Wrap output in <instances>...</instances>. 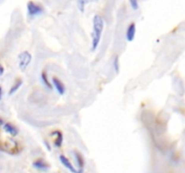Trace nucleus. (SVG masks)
<instances>
[{"label":"nucleus","instance_id":"f257e3e1","mask_svg":"<svg viewBox=\"0 0 185 173\" xmlns=\"http://www.w3.org/2000/svg\"><path fill=\"white\" fill-rule=\"evenodd\" d=\"M104 25H105V22L103 17L99 15H95L93 17V23H92V34H91L92 52H95L99 45Z\"/></svg>","mask_w":185,"mask_h":173},{"label":"nucleus","instance_id":"f03ea898","mask_svg":"<svg viewBox=\"0 0 185 173\" xmlns=\"http://www.w3.org/2000/svg\"><path fill=\"white\" fill-rule=\"evenodd\" d=\"M32 59H33L32 54L29 52L25 51V52H21L18 55V67H19V69L22 71H25L30 65Z\"/></svg>","mask_w":185,"mask_h":173},{"label":"nucleus","instance_id":"7ed1b4c3","mask_svg":"<svg viewBox=\"0 0 185 173\" xmlns=\"http://www.w3.org/2000/svg\"><path fill=\"white\" fill-rule=\"evenodd\" d=\"M27 13L29 16L40 15L43 13V7L34 1H29L27 3Z\"/></svg>","mask_w":185,"mask_h":173},{"label":"nucleus","instance_id":"20e7f679","mask_svg":"<svg viewBox=\"0 0 185 173\" xmlns=\"http://www.w3.org/2000/svg\"><path fill=\"white\" fill-rule=\"evenodd\" d=\"M3 129H4V131L7 134H9L11 136L15 137L18 134V129L12 124L10 123H4L3 124Z\"/></svg>","mask_w":185,"mask_h":173},{"label":"nucleus","instance_id":"39448f33","mask_svg":"<svg viewBox=\"0 0 185 173\" xmlns=\"http://www.w3.org/2000/svg\"><path fill=\"white\" fill-rule=\"evenodd\" d=\"M53 86H54L55 89L57 90V92H58L60 95H63V94L65 93V90H66V89H65V86H64V84H63L59 79L53 77Z\"/></svg>","mask_w":185,"mask_h":173},{"label":"nucleus","instance_id":"423d86ee","mask_svg":"<svg viewBox=\"0 0 185 173\" xmlns=\"http://www.w3.org/2000/svg\"><path fill=\"white\" fill-rule=\"evenodd\" d=\"M135 32H136V27L135 23H131L127 30V41H133L135 36Z\"/></svg>","mask_w":185,"mask_h":173},{"label":"nucleus","instance_id":"0eeeda50","mask_svg":"<svg viewBox=\"0 0 185 173\" xmlns=\"http://www.w3.org/2000/svg\"><path fill=\"white\" fill-rule=\"evenodd\" d=\"M60 160H61V163H62L68 169H70L72 173H79V171L72 165L71 161L68 160L67 157H65V156H63V155H61V156H60Z\"/></svg>","mask_w":185,"mask_h":173},{"label":"nucleus","instance_id":"6e6552de","mask_svg":"<svg viewBox=\"0 0 185 173\" xmlns=\"http://www.w3.org/2000/svg\"><path fill=\"white\" fill-rule=\"evenodd\" d=\"M22 85H23V80L20 79H18L15 81V83L11 86V89H10V90H9V94L12 95V94H14L15 92H16V91L20 89V86H21Z\"/></svg>","mask_w":185,"mask_h":173},{"label":"nucleus","instance_id":"1a4fd4ad","mask_svg":"<svg viewBox=\"0 0 185 173\" xmlns=\"http://www.w3.org/2000/svg\"><path fill=\"white\" fill-rule=\"evenodd\" d=\"M91 1H97V0H78V7H79V10L83 13L85 11L86 5L88 3L91 2Z\"/></svg>","mask_w":185,"mask_h":173},{"label":"nucleus","instance_id":"9d476101","mask_svg":"<svg viewBox=\"0 0 185 173\" xmlns=\"http://www.w3.org/2000/svg\"><path fill=\"white\" fill-rule=\"evenodd\" d=\"M42 79L43 84H44L46 86H47L48 89H52V88H53V86H52V84L50 83V81H49V79H48L47 73H46L45 71H43L42 72Z\"/></svg>","mask_w":185,"mask_h":173},{"label":"nucleus","instance_id":"9b49d317","mask_svg":"<svg viewBox=\"0 0 185 173\" xmlns=\"http://www.w3.org/2000/svg\"><path fill=\"white\" fill-rule=\"evenodd\" d=\"M53 133L56 134L55 141H54L55 145H56L57 147H60V146L61 145V143H62V134H61V133L59 132V131H55V132H53Z\"/></svg>","mask_w":185,"mask_h":173},{"label":"nucleus","instance_id":"f8f14e48","mask_svg":"<svg viewBox=\"0 0 185 173\" xmlns=\"http://www.w3.org/2000/svg\"><path fill=\"white\" fill-rule=\"evenodd\" d=\"M76 158H77V161H78L79 167L82 169V168H83V166H84V160H83L81 154L79 153H76Z\"/></svg>","mask_w":185,"mask_h":173},{"label":"nucleus","instance_id":"ddd939ff","mask_svg":"<svg viewBox=\"0 0 185 173\" xmlns=\"http://www.w3.org/2000/svg\"><path fill=\"white\" fill-rule=\"evenodd\" d=\"M34 167H36V168H40V169H45V168H48V165H45V164H44V162H43L42 161H41V160H39V161H35V162L34 163Z\"/></svg>","mask_w":185,"mask_h":173},{"label":"nucleus","instance_id":"4468645a","mask_svg":"<svg viewBox=\"0 0 185 173\" xmlns=\"http://www.w3.org/2000/svg\"><path fill=\"white\" fill-rule=\"evenodd\" d=\"M114 69L116 72H118L119 71V65H118V57L116 56L114 60Z\"/></svg>","mask_w":185,"mask_h":173},{"label":"nucleus","instance_id":"2eb2a0df","mask_svg":"<svg viewBox=\"0 0 185 173\" xmlns=\"http://www.w3.org/2000/svg\"><path fill=\"white\" fill-rule=\"evenodd\" d=\"M129 3H130V6H131V7L134 9V10H136V9H138V1L137 0H129Z\"/></svg>","mask_w":185,"mask_h":173}]
</instances>
